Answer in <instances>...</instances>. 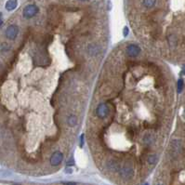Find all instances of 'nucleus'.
Returning a JSON list of instances; mask_svg holds the SVG:
<instances>
[{"label":"nucleus","mask_w":185,"mask_h":185,"mask_svg":"<svg viewBox=\"0 0 185 185\" xmlns=\"http://www.w3.org/2000/svg\"><path fill=\"white\" fill-rule=\"evenodd\" d=\"M119 175L121 178L126 179V180H129L134 176V168L131 164V162L129 161H126L119 169L118 170Z\"/></svg>","instance_id":"nucleus-1"},{"label":"nucleus","mask_w":185,"mask_h":185,"mask_svg":"<svg viewBox=\"0 0 185 185\" xmlns=\"http://www.w3.org/2000/svg\"><path fill=\"white\" fill-rule=\"evenodd\" d=\"M109 114H110V106L108 103L101 102L98 104V106L96 108V115L99 118L104 119L109 115Z\"/></svg>","instance_id":"nucleus-2"},{"label":"nucleus","mask_w":185,"mask_h":185,"mask_svg":"<svg viewBox=\"0 0 185 185\" xmlns=\"http://www.w3.org/2000/svg\"><path fill=\"white\" fill-rule=\"evenodd\" d=\"M39 11V8L36 5L34 4H30V5H27L23 10H22V15L25 19L29 20V19H32L34 18Z\"/></svg>","instance_id":"nucleus-3"},{"label":"nucleus","mask_w":185,"mask_h":185,"mask_svg":"<svg viewBox=\"0 0 185 185\" xmlns=\"http://www.w3.org/2000/svg\"><path fill=\"white\" fill-rule=\"evenodd\" d=\"M105 167L106 169L111 171V172H115L118 171L121 165L120 162L115 158V157H110L109 159H107V161L105 162Z\"/></svg>","instance_id":"nucleus-4"},{"label":"nucleus","mask_w":185,"mask_h":185,"mask_svg":"<svg viewBox=\"0 0 185 185\" xmlns=\"http://www.w3.org/2000/svg\"><path fill=\"white\" fill-rule=\"evenodd\" d=\"M62 160H63V154L60 151H56L51 155L49 163L51 167H58L61 164Z\"/></svg>","instance_id":"nucleus-5"},{"label":"nucleus","mask_w":185,"mask_h":185,"mask_svg":"<svg viewBox=\"0 0 185 185\" xmlns=\"http://www.w3.org/2000/svg\"><path fill=\"white\" fill-rule=\"evenodd\" d=\"M142 142L145 147H151L156 142V136L153 132L147 131L143 134L142 138Z\"/></svg>","instance_id":"nucleus-6"},{"label":"nucleus","mask_w":185,"mask_h":185,"mask_svg":"<svg viewBox=\"0 0 185 185\" xmlns=\"http://www.w3.org/2000/svg\"><path fill=\"white\" fill-rule=\"evenodd\" d=\"M141 53V47L136 44H129L126 47V54L130 58H136Z\"/></svg>","instance_id":"nucleus-7"},{"label":"nucleus","mask_w":185,"mask_h":185,"mask_svg":"<svg viewBox=\"0 0 185 185\" xmlns=\"http://www.w3.org/2000/svg\"><path fill=\"white\" fill-rule=\"evenodd\" d=\"M86 51H87L88 56L95 57V56H97L100 53L101 47L98 44H96V43H89V44H88V46L86 47Z\"/></svg>","instance_id":"nucleus-8"},{"label":"nucleus","mask_w":185,"mask_h":185,"mask_svg":"<svg viewBox=\"0 0 185 185\" xmlns=\"http://www.w3.org/2000/svg\"><path fill=\"white\" fill-rule=\"evenodd\" d=\"M18 34H19V28H18L17 25H14V24L13 25H9L7 28L6 33H5L7 38L9 39V40H14L17 37Z\"/></svg>","instance_id":"nucleus-9"},{"label":"nucleus","mask_w":185,"mask_h":185,"mask_svg":"<svg viewBox=\"0 0 185 185\" xmlns=\"http://www.w3.org/2000/svg\"><path fill=\"white\" fill-rule=\"evenodd\" d=\"M17 5H18L17 0H7L6 3V9L8 11H11L17 7Z\"/></svg>","instance_id":"nucleus-10"},{"label":"nucleus","mask_w":185,"mask_h":185,"mask_svg":"<svg viewBox=\"0 0 185 185\" xmlns=\"http://www.w3.org/2000/svg\"><path fill=\"white\" fill-rule=\"evenodd\" d=\"M77 122H78V118L74 115H70L67 118V123L70 127H75L77 125Z\"/></svg>","instance_id":"nucleus-11"},{"label":"nucleus","mask_w":185,"mask_h":185,"mask_svg":"<svg viewBox=\"0 0 185 185\" xmlns=\"http://www.w3.org/2000/svg\"><path fill=\"white\" fill-rule=\"evenodd\" d=\"M142 6H143L145 8L151 9V8H153V7L156 6V0H142Z\"/></svg>","instance_id":"nucleus-12"},{"label":"nucleus","mask_w":185,"mask_h":185,"mask_svg":"<svg viewBox=\"0 0 185 185\" xmlns=\"http://www.w3.org/2000/svg\"><path fill=\"white\" fill-rule=\"evenodd\" d=\"M157 160H158V156L156 154H152L147 156V163L149 165H155L157 162Z\"/></svg>","instance_id":"nucleus-13"},{"label":"nucleus","mask_w":185,"mask_h":185,"mask_svg":"<svg viewBox=\"0 0 185 185\" xmlns=\"http://www.w3.org/2000/svg\"><path fill=\"white\" fill-rule=\"evenodd\" d=\"M183 87V79H180L179 82H178V90H179V92L182 91Z\"/></svg>","instance_id":"nucleus-14"},{"label":"nucleus","mask_w":185,"mask_h":185,"mask_svg":"<svg viewBox=\"0 0 185 185\" xmlns=\"http://www.w3.org/2000/svg\"><path fill=\"white\" fill-rule=\"evenodd\" d=\"M123 34H124V35H125V36H127V35L129 34V29H128V27H125V28H124V30H123Z\"/></svg>","instance_id":"nucleus-15"},{"label":"nucleus","mask_w":185,"mask_h":185,"mask_svg":"<svg viewBox=\"0 0 185 185\" xmlns=\"http://www.w3.org/2000/svg\"><path fill=\"white\" fill-rule=\"evenodd\" d=\"M84 135H82L81 137H80V142H81V143H80V147H83V145H84Z\"/></svg>","instance_id":"nucleus-16"},{"label":"nucleus","mask_w":185,"mask_h":185,"mask_svg":"<svg viewBox=\"0 0 185 185\" xmlns=\"http://www.w3.org/2000/svg\"><path fill=\"white\" fill-rule=\"evenodd\" d=\"M64 185H75L74 183H63Z\"/></svg>","instance_id":"nucleus-17"},{"label":"nucleus","mask_w":185,"mask_h":185,"mask_svg":"<svg viewBox=\"0 0 185 185\" xmlns=\"http://www.w3.org/2000/svg\"><path fill=\"white\" fill-rule=\"evenodd\" d=\"M183 73L185 74V66H184V68H183Z\"/></svg>","instance_id":"nucleus-18"},{"label":"nucleus","mask_w":185,"mask_h":185,"mask_svg":"<svg viewBox=\"0 0 185 185\" xmlns=\"http://www.w3.org/2000/svg\"><path fill=\"white\" fill-rule=\"evenodd\" d=\"M156 185H163V184H161V183H157Z\"/></svg>","instance_id":"nucleus-19"},{"label":"nucleus","mask_w":185,"mask_h":185,"mask_svg":"<svg viewBox=\"0 0 185 185\" xmlns=\"http://www.w3.org/2000/svg\"><path fill=\"white\" fill-rule=\"evenodd\" d=\"M79 1H87V0H79Z\"/></svg>","instance_id":"nucleus-20"},{"label":"nucleus","mask_w":185,"mask_h":185,"mask_svg":"<svg viewBox=\"0 0 185 185\" xmlns=\"http://www.w3.org/2000/svg\"><path fill=\"white\" fill-rule=\"evenodd\" d=\"M143 185H149L148 183H145V184H143Z\"/></svg>","instance_id":"nucleus-21"}]
</instances>
